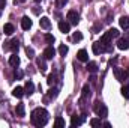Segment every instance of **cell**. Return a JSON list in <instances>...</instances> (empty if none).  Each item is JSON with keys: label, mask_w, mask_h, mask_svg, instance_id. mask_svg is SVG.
Masks as SVG:
<instances>
[{"label": "cell", "mask_w": 129, "mask_h": 128, "mask_svg": "<svg viewBox=\"0 0 129 128\" xmlns=\"http://www.w3.org/2000/svg\"><path fill=\"white\" fill-rule=\"evenodd\" d=\"M48 112L42 107H38L32 112V124L35 127H44L48 122Z\"/></svg>", "instance_id": "cell-1"}, {"label": "cell", "mask_w": 129, "mask_h": 128, "mask_svg": "<svg viewBox=\"0 0 129 128\" xmlns=\"http://www.w3.org/2000/svg\"><path fill=\"white\" fill-rule=\"evenodd\" d=\"M93 110H95V113H96L99 118H107V115H108V109H107L105 104L101 102V101H96V102H95Z\"/></svg>", "instance_id": "cell-2"}, {"label": "cell", "mask_w": 129, "mask_h": 128, "mask_svg": "<svg viewBox=\"0 0 129 128\" xmlns=\"http://www.w3.org/2000/svg\"><path fill=\"white\" fill-rule=\"evenodd\" d=\"M18 48H20V41L15 38V39H12V41H8V42H5L3 44V50H11V51H14V53H17L18 51Z\"/></svg>", "instance_id": "cell-3"}, {"label": "cell", "mask_w": 129, "mask_h": 128, "mask_svg": "<svg viewBox=\"0 0 129 128\" xmlns=\"http://www.w3.org/2000/svg\"><path fill=\"white\" fill-rule=\"evenodd\" d=\"M66 20L71 23V24H78V21H80V15H78V12L77 11H69L68 14H66Z\"/></svg>", "instance_id": "cell-4"}, {"label": "cell", "mask_w": 129, "mask_h": 128, "mask_svg": "<svg viewBox=\"0 0 129 128\" xmlns=\"http://www.w3.org/2000/svg\"><path fill=\"white\" fill-rule=\"evenodd\" d=\"M113 72H114V75H116V78L119 80V81H125V78H126V72H125V69H122V68H114L113 69Z\"/></svg>", "instance_id": "cell-5"}, {"label": "cell", "mask_w": 129, "mask_h": 128, "mask_svg": "<svg viewBox=\"0 0 129 128\" xmlns=\"http://www.w3.org/2000/svg\"><path fill=\"white\" fill-rule=\"evenodd\" d=\"M54 56H56V50H54L53 45H50V47H47V48L44 50V57H45V60H50V59H53Z\"/></svg>", "instance_id": "cell-6"}, {"label": "cell", "mask_w": 129, "mask_h": 128, "mask_svg": "<svg viewBox=\"0 0 129 128\" xmlns=\"http://www.w3.org/2000/svg\"><path fill=\"white\" fill-rule=\"evenodd\" d=\"M59 29L62 33H69L71 30V23L69 21H64V20H60L59 21Z\"/></svg>", "instance_id": "cell-7"}, {"label": "cell", "mask_w": 129, "mask_h": 128, "mask_svg": "<svg viewBox=\"0 0 129 128\" xmlns=\"http://www.w3.org/2000/svg\"><path fill=\"white\" fill-rule=\"evenodd\" d=\"M107 50H105V45L101 42V41H98V42H95L93 44V53L95 54H101V53H105Z\"/></svg>", "instance_id": "cell-8"}, {"label": "cell", "mask_w": 129, "mask_h": 128, "mask_svg": "<svg viewBox=\"0 0 129 128\" xmlns=\"http://www.w3.org/2000/svg\"><path fill=\"white\" fill-rule=\"evenodd\" d=\"M39 24H41V27L45 29V30H48V29L51 27V21H50L48 17H42V18L39 20Z\"/></svg>", "instance_id": "cell-9"}, {"label": "cell", "mask_w": 129, "mask_h": 128, "mask_svg": "<svg viewBox=\"0 0 129 128\" xmlns=\"http://www.w3.org/2000/svg\"><path fill=\"white\" fill-rule=\"evenodd\" d=\"M77 59H78L80 62H89V54H87V51H86V50H80L78 54H77Z\"/></svg>", "instance_id": "cell-10"}, {"label": "cell", "mask_w": 129, "mask_h": 128, "mask_svg": "<svg viewBox=\"0 0 129 128\" xmlns=\"http://www.w3.org/2000/svg\"><path fill=\"white\" fill-rule=\"evenodd\" d=\"M117 47H119L120 50H128L129 48V41H126L125 38H120V39L117 41Z\"/></svg>", "instance_id": "cell-11"}, {"label": "cell", "mask_w": 129, "mask_h": 128, "mask_svg": "<svg viewBox=\"0 0 129 128\" xmlns=\"http://www.w3.org/2000/svg\"><path fill=\"white\" fill-rule=\"evenodd\" d=\"M21 26H23L24 30H29V29L32 27V20H30L29 17H23V20H21Z\"/></svg>", "instance_id": "cell-12"}, {"label": "cell", "mask_w": 129, "mask_h": 128, "mask_svg": "<svg viewBox=\"0 0 129 128\" xmlns=\"http://www.w3.org/2000/svg\"><path fill=\"white\" fill-rule=\"evenodd\" d=\"M81 124H83V119L78 118L77 115H72V118H71V125H72V127H80Z\"/></svg>", "instance_id": "cell-13"}, {"label": "cell", "mask_w": 129, "mask_h": 128, "mask_svg": "<svg viewBox=\"0 0 129 128\" xmlns=\"http://www.w3.org/2000/svg\"><path fill=\"white\" fill-rule=\"evenodd\" d=\"M24 94H26V92H24V88H21V86H17V88L12 91V95L15 96V98H21Z\"/></svg>", "instance_id": "cell-14"}, {"label": "cell", "mask_w": 129, "mask_h": 128, "mask_svg": "<svg viewBox=\"0 0 129 128\" xmlns=\"http://www.w3.org/2000/svg\"><path fill=\"white\" fill-rule=\"evenodd\" d=\"M9 65H11V66H14V68H17V66L20 65V57H18L15 53L9 57Z\"/></svg>", "instance_id": "cell-15"}, {"label": "cell", "mask_w": 129, "mask_h": 128, "mask_svg": "<svg viewBox=\"0 0 129 128\" xmlns=\"http://www.w3.org/2000/svg\"><path fill=\"white\" fill-rule=\"evenodd\" d=\"M36 65L39 66L41 72H45V71H47V68H48L47 63H45V57H44V59H41V57H39V59H36Z\"/></svg>", "instance_id": "cell-16"}, {"label": "cell", "mask_w": 129, "mask_h": 128, "mask_svg": "<svg viewBox=\"0 0 129 128\" xmlns=\"http://www.w3.org/2000/svg\"><path fill=\"white\" fill-rule=\"evenodd\" d=\"M24 92H26V95H32L33 92H35V84H33L32 81L29 80L27 83H26V88H24Z\"/></svg>", "instance_id": "cell-17"}, {"label": "cell", "mask_w": 129, "mask_h": 128, "mask_svg": "<svg viewBox=\"0 0 129 128\" xmlns=\"http://www.w3.org/2000/svg\"><path fill=\"white\" fill-rule=\"evenodd\" d=\"M15 112H17V116H20V118L26 116V107H24V104H18L17 109H15Z\"/></svg>", "instance_id": "cell-18"}, {"label": "cell", "mask_w": 129, "mask_h": 128, "mask_svg": "<svg viewBox=\"0 0 129 128\" xmlns=\"http://www.w3.org/2000/svg\"><path fill=\"white\" fill-rule=\"evenodd\" d=\"M119 23H120V27H122V29H125V30L129 29V17H125V15H123V17L119 20Z\"/></svg>", "instance_id": "cell-19"}, {"label": "cell", "mask_w": 129, "mask_h": 128, "mask_svg": "<svg viewBox=\"0 0 129 128\" xmlns=\"http://www.w3.org/2000/svg\"><path fill=\"white\" fill-rule=\"evenodd\" d=\"M57 95H59V89H57V88H51V89L48 91V98H50V99L57 98ZM48 98H45V101H47Z\"/></svg>", "instance_id": "cell-20"}, {"label": "cell", "mask_w": 129, "mask_h": 128, "mask_svg": "<svg viewBox=\"0 0 129 128\" xmlns=\"http://www.w3.org/2000/svg\"><path fill=\"white\" fill-rule=\"evenodd\" d=\"M87 71H90L92 74L98 72V65L95 62H87Z\"/></svg>", "instance_id": "cell-21"}, {"label": "cell", "mask_w": 129, "mask_h": 128, "mask_svg": "<svg viewBox=\"0 0 129 128\" xmlns=\"http://www.w3.org/2000/svg\"><path fill=\"white\" fill-rule=\"evenodd\" d=\"M3 32H5V35H12V33H14V26H12L11 23L5 24V27H3Z\"/></svg>", "instance_id": "cell-22"}, {"label": "cell", "mask_w": 129, "mask_h": 128, "mask_svg": "<svg viewBox=\"0 0 129 128\" xmlns=\"http://www.w3.org/2000/svg\"><path fill=\"white\" fill-rule=\"evenodd\" d=\"M92 94V91H90V88H89V84H86L84 88H83V98L81 99H86V98H89Z\"/></svg>", "instance_id": "cell-23"}, {"label": "cell", "mask_w": 129, "mask_h": 128, "mask_svg": "<svg viewBox=\"0 0 129 128\" xmlns=\"http://www.w3.org/2000/svg\"><path fill=\"white\" fill-rule=\"evenodd\" d=\"M90 125L93 128H99V127H102V122H101V119L93 118V119H90Z\"/></svg>", "instance_id": "cell-24"}, {"label": "cell", "mask_w": 129, "mask_h": 128, "mask_svg": "<svg viewBox=\"0 0 129 128\" xmlns=\"http://www.w3.org/2000/svg\"><path fill=\"white\" fill-rule=\"evenodd\" d=\"M54 127L56 128H60V127H64V119L63 118H56V121H54Z\"/></svg>", "instance_id": "cell-25"}, {"label": "cell", "mask_w": 129, "mask_h": 128, "mask_svg": "<svg viewBox=\"0 0 129 128\" xmlns=\"http://www.w3.org/2000/svg\"><path fill=\"white\" fill-rule=\"evenodd\" d=\"M56 81H57V77H56V74H50V75H48V80H47V83H48L50 86H53V84H56Z\"/></svg>", "instance_id": "cell-26"}, {"label": "cell", "mask_w": 129, "mask_h": 128, "mask_svg": "<svg viewBox=\"0 0 129 128\" xmlns=\"http://www.w3.org/2000/svg\"><path fill=\"white\" fill-rule=\"evenodd\" d=\"M107 33H108L111 38H119V36H120V32H119L117 29H114V27H113V29H110Z\"/></svg>", "instance_id": "cell-27"}, {"label": "cell", "mask_w": 129, "mask_h": 128, "mask_svg": "<svg viewBox=\"0 0 129 128\" xmlns=\"http://www.w3.org/2000/svg\"><path fill=\"white\" fill-rule=\"evenodd\" d=\"M81 39H83V35H81V32H75L74 35H72V41L78 42V41H81Z\"/></svg>", "instance_id": "cell-28"}, {"label": "cell", "mask_w": 129, "mask_h": 128, "mask_svg": "<svg viewBox=\"0 0 129 128\" xmlns=\"http://www.w3.org/2000/svg\"><path fill=\"white\" fill-rule=\"evenodd\" d=\"M122 95L125 96L126 99H129V86H123L122 88Z\"/></svg>", "instance_id": "cell-29"}, {"label": "cell", "mask_w": 129, "mask_h": 128, "mask_svg": "<svg viewBox=\"0 0 129 128\" xmlns=\"http://www.w3.org/2000/svg\"><path fill=\"white\" fill-rule=\"evenodd\" d=\"M59 53H60L62 56H64V54L68 53V45H64V44H62V45L59 47Z\"/></svg>", "instance_id": "cell-30"}, {"label": "cell", "mask_w": 129, "mask_h": 128, "mask_svg": "<svg viewBox=\"0 0 129 128\" xmlns=\"http://www.w3.org/2000/svg\"><path fill=\"white\" fill-rule=\"evenodd\" d=\"M45 41H47L48 44H53V42H54V36L50 35V33H47V35H45Z\"/></svg>", "instance_id": "cell-31"}, {"label": "cell", "mask_w": 129, "mask_h": 128, "mask_svg": "<svg viewBox=\"0 0 129 128\" xmlns=\"http://www.w3.org/2000/svg\"><path fill=\"white\" fill-rule=\"evenodd\" d=\"M15 78H17V80H21V78H23V71L18 69V68H17V71H15Z\"/></svg>", "instance_id": "cell-32"}, {"label": "cell", "mask_w": 129, "mask_h": 128, "mask_svg": "<svg viewBox=\"0 0 129 128\" xmlns=\"http://www.w3.org/2000/svg\"><path fill=\"white\" fill-rule=\"evenodd\" d=\"M68 3V0H57L56 2V5H57V8H64V5Z\"/></svg>", "instance_id": "cell-33"}, {"label": "cell", "mask_w": 129, "mask_h": 128, "mask_svg": "<svg viewBox=\"0 0 129 128\" xmlns=\"http://www.w3.org/2000/svg\"><path fill=\"white\" fill-rule=\"evenodd\" d=\"M26 53H27L29 57H33V54H35V51H33L32 47H26Z\"/></svg>", "instance_id": "cell-34"}, {"label": "cell", "mask_w": 129, "mask_h": 128, "mask_svg": "<svg viewBox=\"0 0 129 128\" xmlns=\"http://www.w3.org/2000/svg\"><path fill=\"white\" fill-rule=\"evenodd\" d=\"M5 5H6V0H0V11L5 8Z\"/></svg>", "instance_id": "cell-35"}, {"label": "cell", "mask_w": 129, "mask_h": 128, "mask_svg": "<svg viewBox=\"0 0 129 128\" xmlns=\"http://www.w3.org/2000/svg\"><path fill=\"white\" fill-rule=\"evenodd\" d=\"M90 81H92V83H96V77H95V75H92V77H90Z\"/></svg>", "instance_id": "cell-36"}, {"label": "cell", "mask_w": 129, "mask_h": 128, "mask_svg": "<svg viewBox=\"0 0 129 128\" xmlns=\"http://www.w3.org/2000/svg\"><path fill=\"white\" fill-rule=\"evenodd\" d=\"M123 38H125L126 41H129V32H126V33H125V36H123Z\"/></svg>", "instance_id": "cell-37"}, {"label": "cell", "mask_w": 129, "mask_h": 128, "mask_svg": "<svg viewBox=\"0 0 129 128\" xmlns=\"http://www.w3.org/2000/svg\"><path fill=\"white\" fill-rule=\"evenodd\" d=\"M102 125H104V127H107V128L111 127V124H110V122H105V124H102Z\"/></svg>", "instance_id": "cell-38"}, {"label": "cell", "mask_w": 129, "mask_h": 128, "mask_svg": "<svg viewBox=\"0 0 129 128\" xmlns=\"http://www.w3.org/2000/svg\"><path fill=\"white\" fill-rule=\"evenodd\" d=\"M35 2H36V3H41V2H42V0H35Z\"/></svg>", "instance_id": "cell-39"}, {"label": "cell", "mask_w": 129, "mask_h": 128, "mask_svg": "<svg viewBox=\"0 0 129 128\" xmlns=\"http://www.w3.org/2000/svg\"><path fill=\"white\" fill-rule=\"evenodd\" d=\"M20 2H26V0H20Z\"/></svg>", "instance_id": "cell-40"}]
</instances>
